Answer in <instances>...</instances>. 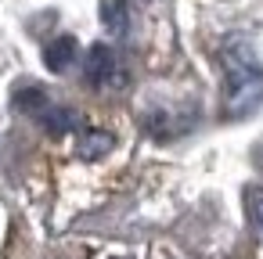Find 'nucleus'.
I'll use <instances>...</instances> for the list:
<instances>
[{
    "label": "nucleus",
    "mask_w": 263,
    "mask_h": 259,
    "mask_svg": "<svg viewBox=\"0 0 263 259\" xmlns=\"http://www.w3.org/2000/svg\"><path fill=\"white\" fill-rule=\"evenodd\" d=\"M76 40L72 36H58V40H51L47 47H44V65L51 69V72H65L69 65H72V58H76Z\"/></svg>",
    "instance_id": "obj_5"
},
{
    "label": "nucleus",
    "mask_w": 263,
    "mask_h": 259,
    "mask_svg": "<svg viewBox=\"0 0 263 259\" xmlns=\"http://www.w3.org/2000/svg\"><path fill=\"white\" fill-rule=\"evenodd\" d=\"M245 209H249V220L256 227H263V187H252L245 194Z\"/></svg>",
    "instance_id": "obj_8"
},
{
    "label": "nucleus",
    "mask_w": 263,
    "mask_h": 259,
    "mask_svg": "<svg viewBox=\"0 0 263 259\" xmlns=\"http://www.w3.org/2000/svg\"><path fill=\"white\" fill-rule=\"evenodd\" d=\"M36 123H40L51 137H62V133L80 130V126H83V115L72 112V108H65V105H47V108L36 115Z\"/></svg>",
    "instance_id": "obj_2"
},
{
    "label": "nucleus",
    "mask_w": 263,
    "mask_h": 259,
    "mask_svg": "<svg viewBox=\"0 0 263 259\" xmlns=\"http://www.w3.org/2000/svg\"><path fill=\"white\" fill-rule=\"evenodd\" d=\"M101 26L112 36H123L126 33V4H123V0H108V4L101 8Z\"/></svg>",
    "instance_id": "obj_6"
},
{
    "label": "nucleus",
    "mask_w": 263,
    "mask_h": 259,
    "mask_svg": "<svg viewBox=\"0 0 263 259\" xmlns=\"http://www.w3.org/2000/svg\"><path fill=\"white\" fill-rule=\"evenodd\" d=\"M227 72V115H245L263 101V65H256L245 40H227L220 51Z\"/></svg>",
    "instance_id": "obj_1"
},
{
    "label": "nucleus",
    "mask_w": 263,
    "mask_h": 259,
    "mask_svg": "<svg viewBox=\"0 0 263 259\" xmlns=\"http://www.w3.org/2000/svg\"><path fill=\"white\" fill-rule=\"evenodd\" d=\"M112 144H116V137L108 130H83L80 141H76V155L83 162H98V158H105L112 151Z\"/></svg>",
    "instance_id": "obj_4"
},
{
    "label": "nucleus",
    "mask_w": 263,
    "mask_h": 259,
    "mask_svg": "<svg viewBox=\"0 0 263 259\" xmlns=\"http://www.w3.org/2000/svg\"><path fill=\"white\" fill-rule=\"evenodd\" d=\"M47 105H51V101H47V94H44L40 87H26V90H18V94H15V108H18V112L40 115Z\"/></svg>",
    "instance_id": "obj_7"
},
{
    "label": "nucleus",
    "mask_w": 263,
    "mask_h": 259,
    "mask_svg": "<svg viewBox=\"0 0 263 259\" xmlns=\"http://www.w3.org/2000/svg\"><path fill=\"white\" fill-rule=\"evenodd\" d=\"M83 72H87V79H90L94 87H101V83L116 72V51H112L108 44H94V47L87 51Z\"/></svg>",
    "instance_id": "obj_3"
}]
</instances>
